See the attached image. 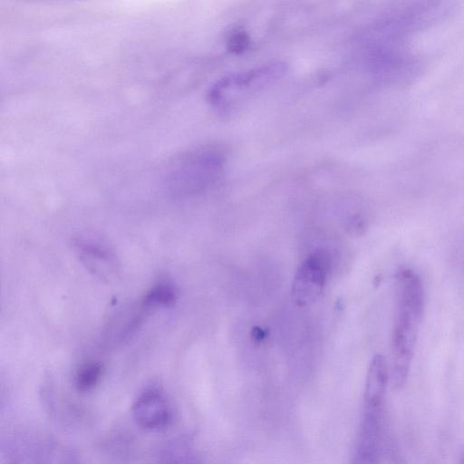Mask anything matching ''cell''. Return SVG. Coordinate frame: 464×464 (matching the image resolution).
Listing matches in <instances>:
<instances>
[{
	"mask_svg": "<svg viewBox=\"0 0 464 464\" xmlns=\"http://www.w3.org/2000/svg\"><path fill=\"white\" fill-rule=\"evenodd\" d=\"M424 305V289L420 278L410 270L400 272L391 340L390 375L396 391L404 387L409 376Z\"/></svg>",
	"mask_w": 464,
	"mask_h": 464,
	"instance_id": "cell-1",
	"label": "cell"
},
{
	"mask_svg": "<svg viewBox=\"0 0 464 464\" xmlns=\"http://www.w3.org/2000/svg\"><path fill=\"white\" fill-rule=\"evenodd\" d=\"M223 165L219 151L210 148L193 150L171 164L166 176L167 189L174 197L198 194L218 178Z\"/></svg>",
	"mask_w": 464,
	"mask_h": 464,
	"instance_id": "cell-2",
	"label": "cell"
},
{
	"mask_svg": "<svg viewBox=\"0 0 464 464\" xmlns=\"http://www.w3.org/2000/svg\"><path fill=\"white\" fill-rule=\"evenodd\" d=\"M285 64L277 61L229 74L209 89L208 100L216 107L225 108L277 80L285 73Z\"/></svg>",
	"mask_w": 464,
	"mask_h": 464,
	"instance_id": "cell-3",
	"label": "cell"
},
{
	"mask_svg": "<svg viewBox=\"0 0 464 464\" xmlns=\"http://www.w3.org/2000/svg\"><path fill=\"white\" fill-rule=\"evenodd\" d=\"M331 266L330 255L325 250L310 254L300 265L292 285L293 301L305 306L322 294Z\"/></svg>",
	"mask_w": 464,
	"mask_h": 464,
	"instance_id": "cell-4",
	"label": "cell"
},
{
	"mask_svg": "<svg viewBox=\"0 0 464 464\" xmlns=\"http://www.w3.org/2000/svg\"><path fill=\"white\" fill-rule=\"evenodd\" d=\"M72 248L84 267L95 277L111 281L119 273V262L113 250L102 238L91 234L73 237Z\"/></svg>",
	"mask_w": 464,
	"mask_h": 464,
	"instance_id": "cell-5",
	"label": "cell"
},
{
	"mask_svg": "<svg viewBox=\"0 0 464 464\" xmlns=\"http://www.w3.org/2000/svg\"><path fill=\"white\" fill-rule=\"evenodd\" d=\"M131 412L136 424L150 431L166 429L173 419L169 401L156 388L146 389L140 392L132 404Z\"/></svg>",
	"mask_w": 464,
	"mask_h": 464,
	"instance_id": "cell-6",
	"label": "cell"
},
{
	"mask_svg": "<svg viewBox=\"0 0 464 464\" xmlns=\"http://www.w3.org/2000/svg\"><path fill=\"white\" fill-rule=\"evenodd\" d=\"M389 378V367L385 358L382 354H375L366 375L363 412L383 413Z\"/></svg>",
	"mask_w": 464,
	"mask_h": 464,
	"instance_id": "cell-7",
	"label": "cell"
},
{
	"mask_svg": "<svg viewBox=\"0 0 464 464\" xmlns=\"http://www.w3.org/2000/svg\"><path fill=\"white\" fill-rule=\"evenodd\" d=\"M177 298L178 292L175 286L168 282H160L147 290L140 302L147 309L150 310L172 305Z\"/></svg>",
	"mask_w": 464,
	"mask_h": 464,
	"instance_id": "cell-8",
	"label": "cell"
},
{
	"mask_svg": "<svg viewBox=\"0 0 464 464\" xmlns=\"http://www.w3.org/2000/svg\"><path fill=\"white\" fill-rule=\"evenodd\" d=\"M103 365L101 362L87 361L82 363L74 375L75 388L81 392L95 389L102 381Z\"/></svg>",
	"mask_w": 464,
	"mask_h": 464,
	"instance_id": "cell-9",
	"label": "cell"
},
{
	"mask_svg": "<svg viewBox=\"0 0 464 464\" xmlns=\"http://www.w3.org/2000/svg\"><path fill=\"white\" fill-rule=\"evenodd\" d=\"M250 38L243 30L234 31L229 34L227 41V50L235 54L244 53L249 46Z\"/></svg>",
	"mask_w": 464,
	"mask_h": 464,
	"instance_id": "cell-10",
	"label": "cell"
}]
</instances>
